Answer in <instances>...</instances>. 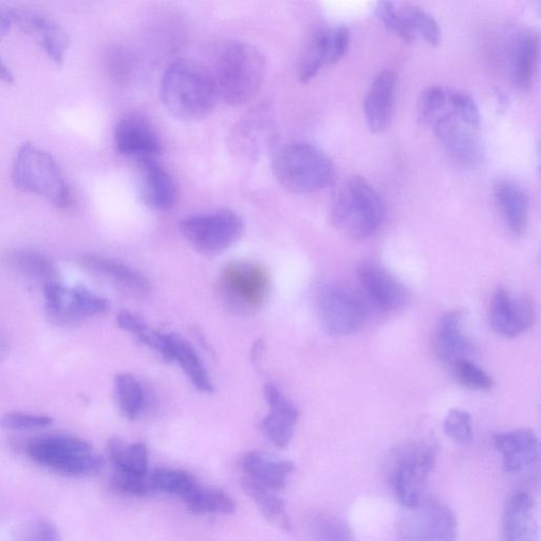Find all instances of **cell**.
Listing matches in <instances>:
<instances>
[{"instance_id":"obj_1","label":"cell","mask_w":541,"mask_h":541,"mask_svg":"<svg viewBox=\"0 0 541 541\" xmlns=\"http://www.w3.org/2000/svg\"><path fill=\"white\" fill-rule=\"evenodd\" d=\"M208 71L217 99L230 106H241L250 102L263 85L266 61L252 45L229 41L216 48Z\"/></svg>"},{"instance_id":"obj_2","label":"cell","mask_w":541,"mask_h":541,"mask_svg":"<svg viewBox=\"0 0 541 541\" xmlns=\"http://www.w3.org/2000/svg\"><path fill=\"white\" fill-rule=\"evenodd\" d=\"M160 97L172 116L188 122L207 117L217 100L208 69L189 60H179L167 67Z\"/></svg>"},{"instance_id":"obj_3","label":"cell","mask_w":541,"mask_h":541,"mask_svg":"<svg viewBox=\"0 0 541 541\" xmlns=\"http://www.w3.org/2000/svg\"><path fill=\"white\" fill-rule=\"evenodd\" d=\"M385 208L382 198L364 178H347L332 208V222L346 236L363 240L375 234L382 225Z\"/></svg>"},{"instance_id":"obj_4","label":"cell","mask_w":541,"mask_h":541,"mask_svg":"<svg viewBox=\"0 0 541 541\" xmlns=\"http://www.w3.org/2000/svg\"><path fill=\"white\" fill-rule=\"evenodd\" d=\"M24 451L37 465L67 477L99 473L102 457L84 439L69 435H44L26 442Z\"/></svg>"},{"instance_id":"obj_5","label":"cell","mask_w":541,"mask_h":541,"mask_svg":"<svg viewBox=\"0 0 541 541\" xmlns=\"http://www.w3.org/2000/svg\"><path fill=\"white\" fill-rule=\"evenodd\" d=\"M436 461L435 446L429 442H407L391 452L386 464L387 481L404 509L416 507L424 498Z\"/></svg>"},{"instance_id":"obj_6","label":"cell","mask_w":541,"mask_h":541,"mask_svg":"<svg viewBox=\"0 0 541 541\" xmlns=\"http://www.w3.org/2000/svg\"><path fill=\"white\" fill-rule=\"evenodd\" d=\"M12 179L21 190L43 197L55 207L67 209L72 193L57 161L33 143L23 144L16 153Z\"/></svg>"},{"instance_id":"obj_7","label":"cell","mask_w":541,"mask_h":541,"mask_svg":"<svg viewBox=\"0 0 541 541\" xmlns=\"http://www.w3.org/2000/svg\"><path fill=\"white\" fill-rule=\"evenodd\" d=\"M273 172L288 191L308 194L326 188L333 179L334 167L320 148L294 143L279 149L273 160Z\"/></svg>"},{"instance_id":"obj_8","label":"cell","mask_w":541,"mask_h":541,"mask_svg":"<svg viewBox=\"0 0 541 541\" xmlns=\"http://www.w3.org/2000/svg\"><path fill=\"white\" fill-rule=\"evenodd\" d=\"M180 230L199 253L216 255L231 248L240 238L244 221L233 211L221 210L185 218Z\"/></svg>"},{"instance_id":"obj_9","label":"cell","mask_w":541,"mask_h":541,"mask_svg":"<svg viewBox=\"0 0 541 541\" xmlns=\"http://www.w3.org/2000/svg\"><path fill=\"white\" fill-rule=\"evenodd\" d=\"M398 525V541H457L458 521L453 510L437 498H423L405 509Z\"/></svg>"},{"instance_id":"obj_10","label":"cell","mask_w":541,"mask_h":541,"mask_svg":"<svg viewBox=\"0 0 541 541\" xmlns=\"http://www.w3.org/2000/svg\"><path fill=\"white\" fill-rule=\"evenodd\" d=\"M317 312L323 329L332 337H346L357 332L368 316L362 298L343 286L325 288L317 300Z\"/></svg>"},{"instance_id":"obj_11","label":"cell","mask_w":541,"mask_h":541,"mask_svg":"<svg viewBox=\"0 0 541 541\" xmlns=\"http://www.w3.org/2000/svg\"><path fill=\"white\" fill-rule=\"evenodd\" d=\"M270 279L267 270L252 261H233L221 274V291L236 309L251 312L267 300Z\"/></svg>"},{"instance_id":"obj_12","label":"cell","mask_w":541,"mask_h":541,"mask_svg":"<svg viewBox=\"0 0 541 541\" xmlns=\"http://www.w3.org/2000/svg\"><path fill=\"white\" fill-rule=\"evenodd\" d=\"M46 311L55 325L67 326L81 322L86 317L103 314L109 309L106 298L84 286L68 289L59 282L44 286Z\"/></svg>"},{"instance_id":"obj_13","label":"cell","mask_w":541,"mask_h":541,"mask_svg":"<svg viewBox=\"0 0 541 541\" xmlns=\"http://www.w3.org/2000/svg\"><path fill=\"white\" fill-rule=\"evenodd\" d=\"M434 133L450 158L464 169L474 170L482 162V149L474 128L459 120L452 108L432 125Z\"/></svg>"},{"instance_id":"obj_14","label":"cell","mask_w":541,"mask_h":541,"mask_svg":"<svg viewBox=\"0 0 541 541\" xmlns=\"http://www.w3.org/2000/svg\"><path fill=\"white\" fill-rule=\"evenodd\" d=\"M536 309L526 295L498 289L490 307V323L495 332L509 339L518 338L534 325Z\"/></svg>"},{"instance_id":"obj_15","label":"cell","mask_w":541,"mask_h":541,"mask_svg":"<svg viewBox=\"0 0 541 541\" xmlns=\"http://www.w3.org/2000/svg\"><path fill=\"white\" fill-rule=\"evenodd\" d=\"M6 14L11 23L16 24L26 33L35 35L48 57L55 64L62 65L70 46V39L58 23L45 14L30 9L12 8Z\"/></svg>"},{"instance_id":"obj_16","label":"cell","mask_w":541,"mask_h":541,"mask_svg":"<svg viewBox=\"0 0 541 541\" xmlns=\"http://www.w3.org/2000/svg\"><path fill=\"white\" fill-rule=\"evenodd\" d=\"M358 277L371 303L383 312L398 310L409 301V291L403 283L373 261H365L359 267Z\"/></svg>"},{"instance_id":"obj_17","label":"cell","mask_w":541,"mask_h":541,"mask_svg":"<svg viewBox=\"0 0 541 541\" xmlns=\"http://www.w3.org/2000/svg\"><path fill=\"white\" fill-rule=\"evenodd\" d=\"M115 144L119 154L138 162L155 159L162 152L161 141L153 127L138 117H127L117 124Z\"/></svg>"},{"instance_id":"obj_18","label":"cell","mask_w":541,"mask_h":541,"mask_svg":"<svg viewBox=\"0 0 541 541\" xmlns=\"http://www.w3.org/2000/svg\"><path fill=\"white\" fill-rule=\"evenodd\" d=\"M493 442L495 449L502 457L503 470L507 473L524 472L538 460L539 441L530 428H519L512 432L496 434Z\"/></svg>"},{"instance_id":"obj_19","label":"cell","mask_w":541,"mask_h":541,"mask_svg":"<svg viewBox=\"0 0 541 541\" xmlns=\"http://www.w3.org/2000/svg\"><path fill=\"white\" fill-rule=\"evenodd\" d=\"M139 189L143 201L156 211H169L177 202V185L155 159L139 161Z\"/></svg>"},{"instance_id":"obj_20","label":"cell","mask_w":541,"mask_h":541,"mask_svg":"<svg viewBox=\"0 0 541 541\" xmlns=\"http://www.w3.org/2000/svg\"><path fill=\"white\" fill-rule=\"evenodd\" d=\"M538 521L534 498L517 492L507 501L502 517V541H537Z\"/></svg>"},{"instance_id":"obj_21","label":"cell","mask_w":541,"mask_h":541,"mask_svg":"<svg viewBox=\"0 0 541 541\" xmlns=\"http://www.w3.org/2000/svg\"><path fill=\"white\" fill-rule=\"evenodd\" d=\"M265 396L270 405V414L264 421L265 433L279 449H285L291 442L300 413L273 384L265 387Z\"/></svg>"},{"instance_id":"obj_22","label":"cell","mask_w":541,"mask_h":541,"mask_svg":"<svg viewBox=\"0 0 541 541\" xmlns=\"http://www.w3.org/2000/svg\"><path fill=\"white\" fill-rule=\"evenodd\" d=\"M397 76L394 71H382L371 84L365 100V117L368 128L373 134H380L386 129L396 99Z\"/></svg>"},{"instance_id":"obj_23","label":"cell","mask_w":541,"mask_h":541,"mask_svg":"<svg viewBox=\"0 0 541 541\" xmlns=\"http://www.w3.org/2000/svg\"><path fill=\"white\" fill-rule=\"evenodd\" d=\"M463 312H446L440 319L434 339L437 358L444 364L454 366L463 359H468L471 343L463 332Z\"/></svg>"},{"instance_id":"obj_24","label":"cell","mask_w":541,"mask_h":541,"mask_svg":"<svg viewBox=\"0 0 541 541\" xmlns=\"http://www.w3.org/2000/svg\"><path fill=\"white\" fill-rule=\"evenodd\" d=\"M249 479L271 491L285 488L287 478L294 471V464L265 452L248 453L241 461Z\"/></svg>"},{"instance_id":"obj_25","label":"cell","mask_w":541,"mask_h":541,"mask_svg":"<svg viewBox=\"0 0 541 541\" xmlns=\"http://www.w3.org/2000/svg\"><path fill=\"white\" fill-rule=\"evenodd\" d=\"M494 198L499 211L514 235L526 232L529 217V198L515 182L500 179L494 184Z\"/></svg>"},{"instance_id":"obj_26","label":"cell","mask_w":541,"mask_h":541,"mask_svg":"<svg viewBox=\"0 0 541 541\" xmlns=\"http://www.w3.org/2000/svg\"><path fill=\"white\" fill-rule=\"evenodd\" d=\"M539 36L529 30L515 44L512 57V79L520 89L529 88L535 78L539 59Z\"/></svg>"},{"instance_id":"obj_27","label":"cell","mask_w":541,"mask_h":541,"mask_svg":"<svg viewBox=\"0 0 541 541\" xmlns=\"http://www.w3.org/2000/svg\"><path fill=\"white\" fill-rule=\"evenodd\" d=\"M81 265L85 269L105 276L111 279V281H114L129 289L139 292L149 289V282L142 274L120 263L118 260L100 255L89 254L81 258Z\"/></svg>"},{"instance_id":"obj_28","label":"cell","mask_w":541,"mask_h":541,"mask_svg":"<svg viewBox=\"0 0 541 541\" xmlns=\"http://www.w3.org/2000/svg\"><path fill=\"white\" fill-rule=\"evenodd\" d=\"M169 338L172 361H176L182 367L194 386L205 394L213 393V384L205 370L196 350L177 333L167 334Z\"/></svg>"},{"instance_id":"obj_29","label":"cell","mask_w":541,"mask_h":541,"mask_svg":"<svg viewBox=\"0 0 541 541\" xmlns=\"http://www.w3.org/2000/svg\"><path fill=\"white\" fill-rule=\"evenodd\" d=\"M108 453L115 473L146 476L148 474V453L143 443L127 445L119 439L109 441Z\"/></svg>"},{"instance_id":"obj_30","label":"cell","mask_w":541,"mask_h":541,"mask_svg":"<svg viewBox=\"0 0 541 541\" xmlns=\"http://www.w3.org/2000/svg\"><path fill=\"white\" fill-rule=\"evenodd\" d=\"M244 489L265 518L279 530L290 531V521L285 509V502L274 495L273 491L261 487L260 484L247 479Z\"/></svg>"},{"instance_id":"obj_31","label":"cell","mask_w":541,"mask_h":541,"mask_svg":"<svg viewBox=\"0 0 541 541\" xmlns=\"http://www.w3.org/2000/svg\"><path fill=\"white\" fill-rule=\"evenodd\" d=\"M12 266L36 281L44 284L58 282L59 272L52 261L40 252L33 250L17 251L10 257Z\"/></svg>"},{"instance_id":"obj_32","label":"cell","mask_w":541,"mask_h":541,"mask_svg":"<svg viewBox=\"0 0 541 541\" xmlns=\"http://www.w3.org/2000/svg\"><path fill=\"white\" fill-rule=\"evenodd\" d=\"M183 501L195 514L229 515L235 511V503L226 493L203 488L200 484Z\"/></svg>"},{"instance_id":"obj_33","label":"cell","mask_w":541,"mask_h":541,"mask_svg":"<svg viewBox=\"0 0 541 541\" xmlns=\"http://www.w3.org/2000/svg\"><path fill=\"white\" fill-rule=\"evenodd\" d=\"M154 493H167L184 499L199 485L193 475L182 470L160 469L151 475Z\"/></svg>"},{"instance_id":"obj_34","label":"cell","mask_w":541,"mask_h":541,"mask_svg":"<svg viewBox=\"0 0 541 541\" xmlns=\"http://www.w3.org/2000/svg\"><path fill=\"white\" fill-rule=\"evenodd\" d=\"M116 391L120 409L129 420L137 419L145 405L144 390L141 383L129 373H121L116 378Z\"/></svg>"},{"instance_id":"obj_35","label":"cell","mask_w":541,"mask_h":541,"mask_svg":"<svg viewBox=\"0 0 541 541\" xmlns=\"http://www.w3.org/2000/svg\"><path fill=\"white\" fill-rule=\"evenodd\" d=\"M327 42L328 31H317L311 37L301 61L300 72H298L302 82L312 80L327 64Z\"/></svg>"},{"instance_id":"obj_36","label":"cell","mask_w":541,"mask_h":541,"mask_svg":"<svg viewBox=\"0 0 541 541\" xmlns=\"http://www.w3.org/2000/svg\"><path fill=\"white\" fill-rule=\"evenodd\" d=\"M400 12L416 36L421 35L431 46L436 47L440 45L442 31L431 14L416 6H407Z\"/></svg>"},{"instance_id":"obj_37","label":"cell","mask_w":541,"mask_h":541,"mask_svg":"<svg viewBox=\"0 0 541 541\" xmlns=\"http://www.w3.org/2000/svg\"><path fill=\"white\" fill-rule=\"evenodd\" d=\"M312 541H356L349 526L342 519L330 516H315L310 522Z\"/></svg>"},{"instance_id":"obj_38","label":"cell","mask_w":541,"mask_h":541,"mask_svg":"<svg viewBox=\"0 0 541 541\" xmlns=\"http://www.w3.org/2000/svg\"><path fill=\"white\" fill-rule=\"evenodd\" d=\"M449 109V91L441 87H431L423 92L419 110L420 118L425 124L432 125Z\"/></svg>"},{"instance_id":"obj_39","label":"cell","mask_w":541,"mask_h":541,"mask_svg":"<svg viewBox=\"0 0 541 541\" xmlns=\"http://www.w3.org/2000/svg\"><path fill=\"white\" fill-rule=\"evenodd\" d=\"M457 381L464 387L477 390L489 391L494 381L488 372H485L469 359H463L453 366Z\"/></svg>"},{"instance_id":"obj_40","label":"cell","mask_w":541,"mask_h":541,"mask_svg":"<svg viewBox=\"0 0 541 541\" xmlns=\"http://www.w3.org/2000/svg\"><path fill=\"white\" fill-rule=\"evenodd\" d=\"M376 15L389 32L399 36L405 43L412 44L416 41L417 36L410 29L401 12L397 11L394 4L388 2L379 3L376 7Z\"/></svg>"},{"instance_id":"obj_41","label":"cell","mask_w":541,"mask_h":541,"mask_svg":"<svg viewBox=\"0 0 541 541\" xmlns=\"http://www.w3.org/2000/svg\"><path fill=\"white\" fill-rule=\"evenodd\" d=\"M444 433L456 443L469 445L473 441L472 418L462 409H451L443 422Z\"/></svg>"},{"instance_id":"obj_42","label":"cell","mask_w":541,"mask_h":541,"mask_svg":"<svg viewBox=\"0 0 541 541\" xmlns=\"http://www.w3.org/2000/svg\"><path fill=\"white\" fill-rule=\"evenodd\" d=\"M449 103L454 115L474 129L480 126V111L474 99L462 91H449Z\"/></svg>"},{"instance_id":"obj_43","label":"cell","mask_w":541,"mask_h":541,"mask_svg":"<svg viewBox=\"0 0 541 541\" xmlns=\"http://www.w3.org/2000/svg\"><path fill=\"white\" fill-rule=\"evenodd\" d=\"M16 541H62L60 531L45 518L32 519L23 526Z\"/></svg>"},{"instance_id":"obj_44","label":"cell","mask_w":541,"mask_h":541,"mask_svg":"<svg viewBox=\"0 0 541 541\" xmlns=\"http://www.w3.org/2000/svg\"><path fill=\"white\" fill-rule=\"evenodd\" d=\"M52 423L51 417L42 415L8 413L0 417V426L13 429V431H33V429L44 428Z\"/></svg>"},{"instance_id":"obj_45","label":"cell","mask_w":541,"mask_h":541,"mask_svg":"<svg viewBox=\"0 0 541 541\" xmlns=\"http://www.w3.org/2000/svg\"><path fill=\"white\" fill-rule=\"evenodd\" d=\"M151 474L146 476H134L115 473L113 477L114 487L127 495L147 496L153 494Z\"/></svg>"},{"instance_id":"obj_46","label":"cell","mask_w":541,"mask_h":541,"mask_svg":"<svg viewBox=\"0 0 541 541\" xmlns=\"http://www.w3.org/2000/svg\"><path fill=\"white\" fill-rule=\"evenodd\" d=\"M134 334L146 346L158 351L164 359L172 361L167 334L149 328L143 321H141Z\"/></svg>"},{"instance_id":"obj_47","label":"cell","mask_w":541,"mask_h":541,"mask_svg":"<svg viewBox=\"0 0 541 541\" xmlns=\"http://www.w3.org/2000/svg\"><path fill=\"white\" fill-rule=\"evenodd\" d=\"M350 44V32L344 27L328 31L327 64H337L348 51Z\"/></svg>"},{"instance_id":"obj_48","label":"cell","mask_w":541,"mask_h":541,"mask_svg":"<svg viewBox=\"0 0 541 541\" xmlns=\"http://www.w3.org/2000/svg\"><path fill=\"white\" fill-rule=\"evenodd\" d=\"M0 81L5 83H12L14 81L13 72L2 58H0Z\"/></svg>"},{"instance_id":"obj_49","label":"cell","mask_w":541,"mask_h":541,"mask_svg":"<svg viewBox=\"0 0 541 541\" xmlns=\"http://www.w3.org/2000/svg\"><path fill=\"white\" fill-rule=\"evenodd\" d=\"M9 352V341L4 335H0V362H2Z\"/></svg>"},{"instance_id":"obj_50","label":"cell","mask_w":541,"mask_h":541,"mask_svg":"<svg viewBox=\"0 0 541 541\" xmlns=\"http://www.w3.org/2000/svg\"><path fill=\"white\" fill-rule=\"evenodd\" d=\"M11 22L6 12L0 11V33H7L10 29Z\"/></svg>"}]
</instances>
